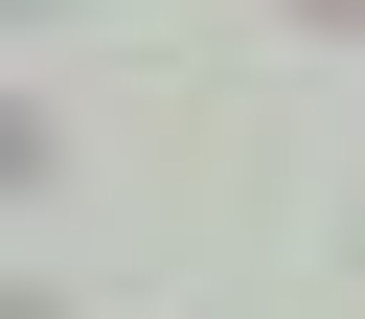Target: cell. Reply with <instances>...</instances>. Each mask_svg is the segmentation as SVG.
<instances>
[]
</instances>
